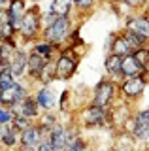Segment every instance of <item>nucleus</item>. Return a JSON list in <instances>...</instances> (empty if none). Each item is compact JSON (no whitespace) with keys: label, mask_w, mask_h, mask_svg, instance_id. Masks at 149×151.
Instances as JSON below:
<instances>
[{"label":"nucleus","mask_w":149,"mask_h":151,"mask_svg":"<svg viewBox=\"0 0 149 151\" xmlns=\"http://www.w3.org/2000/svg\"><path fill=\"white\" fill-rule=\"evenodd\" d=\"M15 151H38V149H36V147H25V145H19Z\"/></svg>","instance_id":"2f4dec72"},{"label":"nucleus","mask_w":149,"mask_h":151,"mask_svg":"<svg viewBox=\"0 0 149 151\" xmlns=\"http://www.w3.org/2000/svg\"><path fill=\"white\" fill-rule=\"evenodd\" d=\"M30 51L36 53V55H40V57H44L45 60H55L60 49L57 45H53V44H49V42H45V40L40 38L38 42H34V44L30 45Z\"/></svg>","instance_id":"6ab92c4d"},{"label":"nucleus","mask_w":149,"mask_h":151,"mask_svg":"<svg viewBox=\"0 0 149 151\" xmlns=\"http://www.w3.org/2000/svg\"><path fill=\"white\" fill-rule=\"evenodd\" d=\"M81 63V53L74 47H62L59 51L57 59H55V66H57V79L59 81H68L76 76L77 68Z\"/></svg>","instance_id":"39448f33"},{"label":"nucleus","mask_w":149,"mask_h":151,"mask_svg":"<svg viewBox=\"0 0 149 151\" xmlns=\"http://www.w3.org/2000/svg\"><path fill=\"white\" fill-rule=\"evenodd\" d=\"M42 30H44V13L38 4H32L19 23V30H17L19 42L32 45L42 38Z\"/></svg>","instance_id":"f03ea898"},{"label":"nucleus","mask_w":149,"mask_h":151,"mask_svg":"<svg viewBox=\"0 0 149 151\" xmlns=\"http://www.w3.org/2000/svg\"><path fill=\"white\" fill-rule=\"evenodd\" d=\"M138 142L130 132H117L111 151H136Z\"/></svg>","instance_id":"aec40b11"},{"label":"nucleus","mask_w":149,"mask_h":151,"mask_svg":"<svg viewBox=\"0 0 149 151\" xmlns=\"http://www.w3.org/2000/svg\"><path fill=\"white\" fill-rule=\"evenodd\" d=\"M27 68H29V51H25L23 47L13 51L11 59H10V70L17 79H25L27 78Z\"/></svg>","instance_id":"f8f14e48"},{"label":"nucleus","mask_w":149,"mask_h":151,"mask_svg":"<svg viewBox=\"0 0 149 151\" xmlns=\"http://www.w3.org/2000/svg\"><path fill=\"white\" fill-rule=\"evenodd\" d=\"M49 12L55 17H74V0H51Z\"/></svg>","instance_id":"412c9836"},{"label":"nucleus","mask_w":149,"mask_h":151,"mask_svg":"<svg viewBox=\"0 0 149 151\" xmlns=\"http://www.w3.org/2000/svg\"><path fill=\"white\" fill-rule=\"evenodd\" d=\"M8 4H10V0H0V8L6 9V8H8Z\"/></svg>","instance_id":"473e14b6"},{"label":"nucleus","mask_w":149,"mask_h":151,"mask_svg":"<svg viewBox=\"0 0 149 151\" xmlns=\"http://www.w3.org/2000/svg\"><path fill=\"white\" fill-rule=\"evenodd\" d=\"M57 81V66H55V60H49L45 64L44 72L40 76V81L38 85H44V87H51V83Z\"/></svg>","instance_id":"b1692460"},{"label":"nucleus","mask_w":149,"mask_h":151,"mask_svg":"<svg viewBox=\"0 0 149 151\" xmlns=\"http://www.w3.org/2000/svg\"><path fill=\"white\" fill-rule=\"evenodd\" d=\"M100 0H74V12L80 17H89L96 9Z\"/></svg>","instance_id":"4be33fe9"},{"label":"nucleus","mask_w":149,"mask_h":151,"mask_svg":"<svg viewBox=\"0 0 149 151\" xmlns=\"http://www.w3.org/2000/svg\"><path fill=\"white\" fill-rule=\"evenodd\" d=\"M132 57L138 60V64H140V68H142V72L145 74V76H149V45L136 49V51L132 53Z\"/></svg>","instance_id":"a878e982"},{"label":"nucleus","mask_w":149,"mask_h":151,"mask_svg":"<svg viewBox=\"0 0 149 151\" xmlns=\"http://www.w3.org/2000/svg\"><path fill=\"white\" fill-rule=\"evenodd\" d=\"M4 13H6V9H4V8H0V19L4 17Z\"/></svg>","instance_id":"72a5a7b5"},{"label":"nucleus","mask_w":149,"mask_h":151,"mask_svg":"<svg viewBox=\"0 0 149 151\" xmlns=\"http://www.w3.org/2000/svg\"><path fill=\"white\" fill-rule=\"evenodd\" d=\"M127 30L134 32L136 36L143 38L149 44V13L147 12H132L125 17V27Z\"/></svg>","instance_id":"1a4fd4ad"},{"label":"nucleus","mask_w":149,"mask_h":151,"mask_svg":"<svg viewBox=\"0 0 149 151\" xmlns=\"http://www.w3.org/2000/svg\"><path fill=\"white\" fill-rule=\"evenodd\" d=\"M13 113L10 108H4V106H0V125H11V121H13Z\"/></svg>","instance_id":"c756f323"},{"label":"nucleus","mask_w":149,"mask_h":151,"mask_svg":"<svg viewBox=\"0 0 149 151\" xmlns=\"http://www.w3.org/2000/svg\"><path fill=\"white\" fill-rule=\"evenodd\" d=\"M19 132L13 129L11 125H0V144L6 149H13L15 151L19 147Z\"/></svg>","instance_id":"a211bd4d"},{"label":"nucleus","mask_w":149,"mask_h":151,"mask_svg":"<svg viewBox=\"0 0 149 151\" xmlns=\"http://www.w3.org/2000/svg\"><path fill=\"white\" fill-rule=\"evenodd\" d=\"M127 132H130L136 138L138 144H147L149 142V106L134 111L132 121L127 127Z\"/></svg>","instance_id":"0eeeda50"},{"label":"nucleus","mask_w":149,"mask_h":151,"mask_svg":"<svg viewBox=\"0 0 149 151\" xmlns=\"http://www.w3.org/2000/svg\"><path fill=\"white\" fill-rule=\"evenodd\" d=\"M29 94H32L30 89H29V85L23 81V79H19L13 87L6 89V91H0V106L13 110V108H15L19 102L25 100Z\"/></svg>","instance_id":"6e6552de"},{"label":"nucleus","mask_w":149,"mask_h":151,"mask_svg":"<svg viewBox=\"0 0 149 151\" xmlns=\"http://www.w3.org/2000/svg\"><path fill=\"white\" fill-rule=\"evenodd\" d=\"M15 115H23V117H27V119H30V121H38L40 119V115L44 111L40 110V106H38V102H36V98H34V94H29V96L25 98L23 102H19L15 108L11 110Z\"/></svg>","instance_id":"9b49d317"},{"label":"nucleus","mask_w":149,"mask_h":151,"mask_svg":"<svg viewBox=\"0 0 149 151\" xmlns=\"http://www.w3.org/2000/svg\"><path fill=\"white\" fill-rule=\"evenodd\" d=\"M89 147V144H87V140L83 138V136H77L76 140L70 144V147H68V151H83V149H87Z\"/></svg>","instance_id":"7c9ffc66"},{"label":"nucleus","mask_w":149,"mask_h":151,"mask_svg":"<svg viewBox=\"0 0 149 151\" xmlns=\"http://www.w3.org/2000/svg\"><path fill=\"white\" fill-rule=\"evenodd\" d=\"M143 12H147V13H149V4H147V8H145V9H143Z\"/></svg>","instance_id":"c9c22d12"},{"label":"nucleus","mask_w":149,"mask_h":151,"mask_svg":"<svg viewBox=\"0 0 149 151\" xmlns=\"http://www.w3.org/2000/svg\"><path fill=\"white\" fill-rule=\"evenodd\" d=\"M104 70H106V78L121 83L125 79L123 78V57L108 53L106 59H104Z\"/></svg>","instance_id":"ddd939ff"},{"label":"nucleus","mask_w":149,"mask_h":151,"mask_svg":"<svg viewBox=\"0 0 149 151\" xmlns=\"http://www.w3.org/2000/svg\"><path fill=\"white\" fill-rule=\"evenodd\" d=\"M142 151H149V144H145V147H143Z\"/></svg>","instance_id":"f704fd0d"},{"label":"nucleus","mask_w":149,"mask_h":151,"mask_svg":"<svg viewBox=\"0 0 149 151\" xmlns=\"http://www.w3.org/2000/svg\"><path fill=\"white\" fill-rule=\"evenodd\" d=\"M83 151H92V149H91V147H87V149H83Z\"/></svg>","instance_id":"e433bc0d"},{"label":"nucleus","mask_w":149,"mask_h":151,"mask_svg":"<svg viewBox=\"0 0 149 151\" xmlns=\"http://www.w3.org/2000/svg\"><path fill=\"white\" fill-rule=\"evenodd\" d=\"M142 68H140V64H138V60L134 59L132 55H128V57H125L123 59V78L127 79V78H136V76H142Z\"/></svg>","instance_id":"5701e85b"},{"label":"nucleus","mask_w":149,"mask_h":151,"mask_svg":"<svg viewBox=\"0 0 149 151\" xmlns=\"http://www.w3.org/2000/svg\"><path fill=\"white\" fill-rule=\"evenodd\" d=\"M113 2H117V4H121V6H125L128 9H132V12H143V9L147 8L149 0H113Z\"/></svg>","instance_id":"bb28decb"},{"label":"nucleus","mask_w":149,"mask_h":151,"mask_svg":"<svg viewBox=\"0 0 149 151\" xmlns=\"http://www.w3.org/2000/svg\"><path fill=\"white\" fill-rule=\"evenodd\" d=\"M49 60H45L44 57L32 53L29 49V68H27V79H29L30 83H38L40 81V76L44 72L45 64H47Z\"/></svg>","instance_id":"4468645a"},{"label":"nucleus","mask_w":149,"mask_h":151,"mask_svg":"<svg viewBox=\"0 0 149 151\" xmlns=\"http://www.w3.org/2000/svg\"><path fill=\"white\" fill-rule=\"evenodd\" d=\"M76 125L81 129H102L110 127V110L98 108L95 104H85L76 113Z\"/></svg>","instance_id":"7ed1b4c3"},{"label":"nucleus","mask_w":149,"mask_h":151,"mask_svg":"<svg viewBox=\"0 0 149 151\" xmlns=\"http://www.w3.org/2000/svg\"><path fill=\"white\" fill-rule=\"evenodd\" d=\"M29 0H10V4H8V8H6V15L8 19L15 25V28L19 30V23H21V19L25 17V13L29 12Z\"/></svg>","instance_id":"dca6fc26"},{"label":"nucleus","mask_w":149,"mask_h":151,"mask_svg":"<svg viewBox=\"0 0 149 151\" xmlns=\"http://www.w3.org/2000/svg\"><path fill=\"white\" fill-rule=\"evenodd\" d=\"M17 81H19V79L11 74L10 64H4L2 68H0V91H6V89L13 87Z\"/></svg>","instance_id":"393cba45"},{"label":"nucleus","mask_w":149,"mask_h":151,"mask_svg":"<svg viewBox=\"0 0 149 151\" xmlns=\"http://www.w3.org/2000/svg\"><path fill=\"white\" fill-rule=\"evenodd\" d=\"M42 142H44V130H42V127L38 123H34L30 129L21 132V136H19V145H25V147H36L38 149V145Z\"/></svg>","instance_id":"f3484780"},{"label":"nucleus","mask_w":149,"mask_h":151,"mask_svg":"<svg viewBox=\"0 0 149 151\" xmlns=\"http://www.w3.org/2000/svg\"><path fill=\"white\" fill-rule=\"evenodd\" d=\"M108 53L119 55V57H123V59L134 53V47L130 45L128 38L125 36V32H123V30L113 32V34L110 36V40H108Z\"/></svg>","instance_id":"9d476101"},{"label":"nucleus","mask_w":149,"mask_h":151,"mask_svg":"<svg viewBox=\"0 0 149 151\" xmlns=\"http://www.w3.org/2000/svg\"><path fill=\"white\" fill-rule=\"evenodd\" d=\"M70 98H72V91H62L59 98V110L60 111H70Z\"/></svg>","instance_id":"c85d7f7f"},{"label":"nucleus","mask_w":149,"mask_h":151,"mask_svg":"<svg viewBox=\"0 0 149 151\" xmlns=\"http://www.w3.org/2000/svg\"><path fill=\"white\" fill-rule=\"evenodd\" d=\"M98 151H106V149H98Z\"/></svg>","instance_id":"58836bf2"},{"label":"nucleus","mask_w":149,"mask_h":151,"mask_svg":"<svg viewBox=\"0 0 149 151\" xmlns=\"http://www.w3.org/2000/svg\"><path fill=\"white\" fill-rule=\"evenodd\" d=\"M32 94H34V98H36V102H38L42 111H53L55 110V106H57V96H55L53 91H51V87L40 85Z\"/></svg>","instance_id":"2eb2a0df"},{"label":"nucleus","mask_w":149,"mask_h":151,"mask_svg":"<svg viewBox=\"0 0 149 151\" xmlns=\"http://www.w3.org/2000/svg\"><path fill=\"white\" fill-rule=\"evenodd\" d=\"M76 28H77V23L74 17H57L51 23H47V25H44L42 40L57 45L59 49H62V47H66L70 44Z\"/></svg>","instance_id":"f257e3e1"},{"label":"nucleus","mask_w":149,"mask_h":151,"mask_svg":"<svg viewBox=\"0 0 149 151\" xmlns=\"http://www.w3.org/2000/svg\"><path fill=\"white\" fill-rule=\"evenodd\" d=\"M32 2H34V4H36V2H40V0H32Z\"/></svg>","instance_id":"4c0bfd02"},{"label":"nucleus","mask_w":149,"mask_h":151,"mask_svg":"<svg viewBox=\"0 0 149 151\" xmlns=\"http://www.w3.org/2000/svg\"><path fill=\"white\" fill-rule=\"evenodd\" d=\"M121 100L119 98V83L113 81L110 78H102L98 83L95 85L91 93V104L98 108H104V110H110L113 104H117Z\"/></svg>","instance_id":"20e7f679"},{"label":"nucleus","mask_w":149,"mask_h":151,"mask_svg":"<svg viewBox=\"0 0 149 151\" xmlns=\"http://www.w3.org/2000/svg\"><path fill=\"white\" fill-rule=\"evenodd\" d=\"M149 85V76L142 74L136 78H127L119 83V98L123 102L134 106L136 102H140L145 94V89Z\"/></svg>","instance_id":"423d86ee"},{"label":"nucleus","mask_w":149,"mask_h":151,"mask_svg":"<svg viewBox=\"0 0 149 151\" xmlns=\"http://www.w3.org/2000/svg\"><path fill=\"white\" fill-rule=\"evenodd\" d=\"M34 125V121H30V119H27V117H23V115H13V121H11V127L15 129L17 132H25L27 129H30V127Z\"/></svg>","instance_id":"cd10ccee"}]
</instances>
